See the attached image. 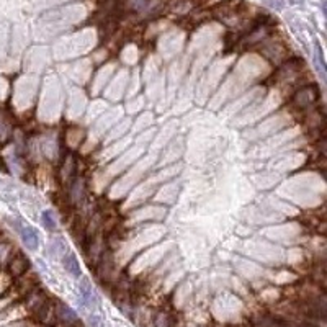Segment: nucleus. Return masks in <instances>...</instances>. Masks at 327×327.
Wrapping results in <instances>:
<instances>
[{"mask_svg": "<svg viewBox=\"0 0 327 327\" xmlns=\"http://www.w3.org/2000/svg\"><path fill=\"white\" fill-rule=\"evenodd\" d=\"M317 99V88L314 85H306L295 95V103L300 108H308Z\"/></svg>", "mask_w": 327, "mask_h": 327, "instance_id": "1", "label": "nucleus"}, {"mask_svg": "<svg viewBox=\"0 0 327 327\" xmlns=\"http://www.w3.org/2000/svg\"><path fill=\"white\" fill-rule=\"evenodd\" d=\"M56 317H58L64 325H77L79 322L77 314H75L69 306L61 304V303L58 304V309H56Z\"/></svg>", "mask_w": 327, "mask_h": 327, "instance_id": "2", "label": "nucleus"}, {"mask_svg": "<svg viewBox=\"0 0 327 327\" xmlns=\"http://www.w3.org/2000/svg\"><path fill=\"white\" fill-rule=\"evenodd\" d=\"M79 293H80V298H82V303L88 306V308H92V306L97 304V295L92 288V285L88 283V280H82L80 282V287H79Z\"/></svg>", "mask_w": 327, "mask_h": 327, "instance_id": "3", "label": "nucleus"}, {"mask_svg": "<svg viewBox=\"0 0 327 327\" xmlns=\"http://www.w3.org/2000/svg\"><path fill=\"white\" fill-rule=\"evenodd\" d=\"M20 234H22V239L25 242V246L30 250H36L38 249V234L33 227L30 226H22L20 227Z\"/></svg>", "mask_w": 327, "mask_h": 327, "instance_id": "4", "label": "nucleus"}, {"mask_svg": "<svg viewBox=\"0 0 327 327\" xmlns=\"http://www.w3.org/2000/svg\"><path fill=\"white\" fill-rule=\"evenodd\" d=\"M28 270V259L22 254H15L13 259L10 260V272L13 276H20L23 275Z\"/></svg>", "mask_w": 327, "mask_h": 327, "instance_id": "5", "label": "nucleus"}, {"mask_svg": "<svg viewBox=\"0 0 327 327\" xmlns=\"http://www.w3.org/2000/svg\"><path fill=\"white\" fill-rule=\"evenodd\" d=\"M254 327H288V324L282 321L278 317H272V316H260L254 319L252 322Z\"/></svg>", "mask_w": 327, "mask_h": 327, "instance_id": "6", "label": "nucleus"}, {"mask_svg": "<svg viewBox=\"0 0 327 327\" xmlns=\"http://www.w3.org/2000/svg\"><path fill=\"white\" fill-rule=\"evenodd\" d=\"M64 265H66V270H69L74 276H80V268H79V262L75 259V255L72 254H67L64 257Z\"/></svg>", "mask_w": 327, "mask_h": 327, "instance_id": "7", "label": "nucleus"}, {"mask_svg": "<svg viewBox=\"0 0 327 327\" xmlns=\"http://www.w3.org/2000/svg\"><path fill=\"white\" fill-rule=\"evenodd\" d=\"M43 224L46 226V229H56V221L53 218V213L51 211H44L43 213Z\"/></svg>", "mask_w": 327, "mask_h": 327, "instance_id": "8", "label": "nucleus"}, {"mask_svg": "<svg viewBox=\"0 0 327 327\" xmlns=\"http://www.w3.org/2000/svg\"><path fill=\"white\" fill-rule=\"evenodd\" d=\"M156 327H170V316L165 314V312H161L156 317Z\"/></svg>", "mask_w": 327, "mask_h": 327, "instance_id": "9", "label": "nucleus"}, {"mask_svg": "<svg viewBox=\"0 0 327 327\" xmlns=\"http://www.w3.org/2000/svg\"><path fill=\"white\" fill-rule=\"evenodd\" d=\"M295 327H319V325H316L312 321H300V322H296Z\"/></svg>", "mask_w": 327, "mask_h": 327, "instance_id": "10", "label": "nucleus"}, {"mask_svg": "<svg viewBox=\"0 0 327 327\" xmlns=\"http://www.w3.org/2000/svg\"><path fill=\"white\" fill-rule=\"evenodd\" d=\"M290 2H291V4H301L303 0H290Z\"/></svg>", "mask_w": 327, "mask_h": 327, "instance_id": "11", "label": "nucleus"}]
</instances>
